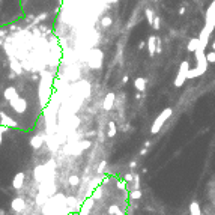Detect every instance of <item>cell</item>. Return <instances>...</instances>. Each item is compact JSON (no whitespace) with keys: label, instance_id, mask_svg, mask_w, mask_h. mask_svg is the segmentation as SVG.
I'll list each match as a JSON object with an SVG mask.
<instances>
[{"label":"cell","instance_id":"2","mask_svg":"<svg viewBox=\"0 0 215 215\" xmlns=\"http://www.w3.org/2000/svg\"><path fill=\"white\" fill-rule=\"evenodd\" d=\"M103 60H104V53L98 48H92L89 54H87V65L92 69H99L103 66Z\"/></svg>","mask_w":215,"mask_h":215},{"label":"cell","instance_id":"17","mask_svg":"<svg viewBox=\"0 0 215 215\" xmlns=\"http://www.w3.org/2000/svg\"><path fill=\"white\" fill-rule=\"evenodd\" d=\"M117 132V127H116V122L114 121H110L108 122V129H107V137L113 138Z\"/></svg>","mask_w":215,"mask_h":215},{"label":"cell","instance_id":"11","mask_svg":"<svg viewBox=\"0 0 215 215\" xmlns=\"http://www.w3.org/2000/svg\"><path fill=\"white\" fill-rule=\"evenodd\" d=\"M24 179H26V174L23 172L17 173L15 176H14V179H12V187L14 189H21L23 188V185H24Z\"/></svg>","mask_w":215,"mask_h":215},{"label":"cell","instance_id":"16","mask_svg":"<svg viewBox=\"0 0 215 215\" xmlns=\"http://www.w3.org/2000/svg\"><path fill=\"white\" fill-rule=\"evenodd\" d=\"M189 214H191V215H202V211H200V205H198V202L193 200V202L189 203Z\"/></svg>","mask_w":215,"mask_h":215},{"label":"cell","instance_id":"22","mask_svg":"<svg viewBox=\"0 0 215 215\" xmlns=\"http://www.w3.org/2000/svg\"><path fill=\"white\" fill-rule=\"evenodd\" d=\"M90 197L93 198V200L101 198V197H103V188H101V187H96V188L92 191V196H90Z\"/></svg>","mask_w":215,"mask_h":215},{"label":"cell","instance_id":"36","mask_svg":"<svg viewBox=\"0 0 215 215\" xmlns=\"http://www.w3.org/2000/svg\"><path fill=\"white\" fill-rule=\"evenodd\" d=\"M146 154H147V149H146V147H143V149L140 150V155L143 156V155H146Z\"/></svg>","mask_w":215,"mask_h":215},{"label":"cell","instance_id":"9","mask_svg":"<svg viewBox=\"0 0 215 215\" xmlns=\"http://www.w3.org/2000/svg\"><path fill=\"white\" fill-rule=\"evenodd\" d=\"M9 66H11V71L15 74V75H20L23 74V66H21V62L15 59V57H9Z\"/></svg>","mask_w":215,"mask_h":215},{"label":"cell","instance_id":"40","mask_svg":"<svg viewBox=\"0 0 215 215\" xmlns=\"http://www.w3.org/2000/svg\"><path fill=\"white\" fill-rule=\"evenodd\" d=\"M184 12H185V8H181V9H179V14H181V15L184 14Z\"/></svg>","mask_w":215,"mask_h":215},{"label":"cell","instance_id":"26","mask_svg":"<svg viewBox=\"0 0 215 215\" xmlns=\"http://www.w3.org/2000/svg\"><path fill=\"white\" fill-rule=\"evenodd\" d=\"M112 23H113L112 17H104L103 20H101V26L103 27H110L112 26Z\"/></svg>","mask_w":215,"mask_h":215},{"label":"cell","instance_id":"19","mask_svg":"<svg viewBox=\"0 0 215 215\" xmlns=\"http://www.w3.org/2000/svg\"><path fill=\"white\" fill-rule=\"evenodd\" d=\"M131 184H132V187H131V191H132V189H140V176H138L137 173H134V176H132V181H131Z\"/></svg>","mask_w":215,"mask_h":215},{"label":"cell","instance_id":"30","mask_svg":"<svg viewBox=\"0 0 215 215\" xmlns=\"http://www.w3.org/2000/svg\"><path fill=\"white\" fill-rule=\"evenodd\" d=\"M21 30H23V29L18 26V24H11V26L8 27V32H11V33H12V32H21Z\"/></svg>","mask_w":215,"mask_h":215},{"label":"cell","instance_id":"28","mask_svg":"<svg viewBox=\"0 0 215 215\" xmlns=\"http://www.w3.org/2000/svg\"><path fill=\"white\" fill-rule=\"evenodd\" d=\"M117 211H121L117 205H110V206H108V215H116Z\"/></svg>","mask_w":215,"mask_h":215},{"label":"cell","instance_id":"24","mask_svg":"<svg viewBox=\"0 0 215 215\" xmlns=\"http://www.w3.org/2000/svg\"><path fill=\"white\" fill-rule=\"evenodd\" d=\"M141 191L140 189H132L131 193H129V197H131V200H140L141 198Z\"/></svg>","mask_w":215,"mask_h":215},{"label":"cell","instance_id":"46","mask_svg":"<svg viewBox=\"0 0 215 215\" xmlns=\"http://www.w3.org/2000/svg\"><path fill=\"white\" fill-rule=\"evenodd\" d=\"M110 2H112V3H114V2H117V0H110Z\"/></svg>","mask_w":215,"mask_h":215},{"label":"cell","instance_id":"43","mask_svg":"<svg viewBox=\"0 0 215 215\" xmlns=\"http://www.w3.org/2000/svg\"><path fill=\"white\" fill-rule=\"evenodd\" d=\"M0 215H5V211L3 209H0Z\"/></svg>","mask_w":215,"mask_h":215},{"label":"cell","instance_id":"21","mask_svg":"<svg viewBox=\"0 0 215 215\" xmlns=\"http://www.w3.org/2000/svg\"><path fill=\"white\" fill-rule=\"evenodd\" d=\"M68 184L71 187H77V185H80V178L77 174H71L68 178Z\"/></svg>","mask_w":215,"mask_h":215},{"label":"cell","instance_id":"6","mask_svg":"<svg viewBox=\"0 0 215 215\" xmlns=\"http://www.w3.org/2000/svg\"><path fill=\"white\" fill-rule=\"evenodd\" d=\"M211 38V32L208 30L206 27L202 29V32L198 35V48L200 50H206V45H208V41Z\"/></svg>","mask_w":215,"mask_h":215},{"label":"cell","instance_id":"41","mask_svg":"<svg viewBox=\"0 0 215 215\" xmlns=\"http://www.w3.org/2000/svg\"><path fill=\"white\" fill-rule=\"evenodd\" d=\"M149 146H150V141H146V143H145V147H146V149H147V147H149Z\"/></svg>","mask_w":215,"mask_h":215},{"label":"cell","instance_id":"39","mask_svg":"<svg viewBox=\"0 0 215 215\" xmlns=\"http://www.w3.org/2000/svg\"><path fill=\"white\" fill-rule=\"evenodd\" d=\"M143 47H145V41H141V42H140V45H138V48H143Z\"/></svg>","mask_w":215,"mask_h":215},{"label":"cell","instance_id":"29","mask_svg":"<svg viewBox=\"0 0 215 215\" xmlns=\"http://www.w3.org/2000/svg\"><path fill=\"white\" fill-rule=\"evenodd\" d=\"M160 26H161V20H160V17H155L154 23H152V27H154L155 30H160Z\"/></svg>","mask_w":215,"mask_h":215},{"label":"cell","instance_id":"25","mask_svg":"<svg viewBox=\"0 0 215 215\" xmlns=\"http://www.w3.org/2000/svg\"><path fill=\"white\" fill-rule=\"evenodd\" d=\"M48 17V14L47 12H44V14H41V15H38V17H35L33 18V24H39L41 21H44L45 18Z\"/></svg>","mask_w":215,"mask_h":215},{"label":"cell","instance_id":"37","mask_svg":"<svg viewBox=\"0 0 215 215\" xmlns=\"http://www.w3.org/2000/svg\"><path fill=\"white\" fill-rule=\"evenodd\" d=\"M129 167H131V169L137 167V163H136V161H131V163H129Z\"/></svg>","mask_w":215,"mask_h":215},{"label":"cell","instance_id":"13","mask_svg":"<svg viewBox=\"0 0 215 215\" xmlns=\"http://www.w3.org/2000/svg\"><path fill=\"white\" fill-rule=\"evenodd\" d=\"M30 146L33 147V149H39V147L44 145V137L42 136H39V134H36V136H32L30 137Z\"/></svg>","mask_w":215,"mask_h":215},{"label":"cell","instance_id":"20","mask_svg":"<svg viewBox=\"0 0 215 215\" xmlns=\"http://www.w3.org/2000/svg\"><path fill=\"white\" fill-rule=\"evenodd\" d=\"M145 15H146V20H147V24L149 26H152V23H154V11L150 8H147L146 11H145Z\"/></svg>","mask_w":215,"mask_h":215},{"label":"cell","instance_id":"44","mask_svg":"<svg viewBox=\"0 0 215 215\" xmlns=\"http://www.w3.org/2000/svg\"><path fill=\"white\" fill-rule=\"evenodd\" d=\"M212 48H214V51H215V41L212 42Z\"/></svg>","mask_w":215,"mask_h":215},{"label":"cell","instance_id":"3","mask_svg":"<svg viewBox=\"0 0 215 215\" xmlns=\"http://www.w3.org/2000/svg\"><path fill=\"white\" fill-rule=\"evenodd\" d=\"M189 71V63L188 60H182L181 65H179V71H178V75L174 78V86L181 87L184 86V83L187 81V74Z\"/></svg>","mask_w":215,"mask_h":215},{"label":"cell","instance_id":"35","mask_svg":"<svg viewBox=\"0 0 215 215\" xmlns=\"http://www.w3.org/2000/svg\"><path fill=\"white\" fill-rule=\"evenodd\" d=\"M8 35V30H0V39H3Z\"/></svg>","mask_w":215,"mask_h":215},{"label":"cell","instance_id":"15","mask_svg":"<svg viewBox=\"0 0 215 215\" xmlns=\"http://www.w3.org/2000/svg\"><path fill=\"white\" fill-rule=\"evenodd\" d=\"M146 84H147L146 78H143V77H138L134 80V87L137 89L138 92H145L146 90Z\"/></svg>","mask_w":215,"mask_h":215},{"label":"cell","instance_id":"32","mask_svg":"<svg viewBox=\"0 0 215 215\" xmlns=\"http://www.w3.org/2000/svg\"><path fill=\"white\" fill-rule=\"evenodd\" d=\"M6 131H8L6 127H2V125H0V145H2V141H3V134H5Z\"/></svg>","mask_w":215,"mask_h":215},{"label":"cell","instance_id":"12","mask_svg":"<svg viewBox=\"0 0 215 215\" xmlns=\"http://www.w3.org/2000/svg\"><path fill=\"white\" fill-rule=\"evenodd\" d=\"M3 96H5V99H6V101H9V103H11V101L17 99L20 95H18V92H17V89H15V87L11 86V87H8V89L3 92Z\"/></svg>","mask_w":215,"mask_h":215},{"label":"cell","instance_id":"31","mask_svg":"<svg viewBox=\"0 0 215 215\" xmlns=\"http://www.w3.org/2000/svg\"><path fill=\"white\" fill-rule=\"evenodd\" d=\"M132 176H134V173H127V174H123V182H131L132 181Z\"/></svg>","mask_w":215,"mask_h":215},{"label":"cell","instance_id":"10","mask_svg":"<svg viewBox=\"0 0 215 215\" xmlns=\"http://www.w3.org/2000/svg\"><path fill=\"white\" fill-rule=\"evenodd\" d=\"M11 208H12V211H15V212H21V211H24V208H26V202H24V198L23 197H15L12 202H11Z\"/></svg>","mask_w":215,"mask_h":215},{"label":"cell","instance_id":"4","mask_svg":"<svg viewBox=\"0 0 215 215\" xmlns=\"http://www.w3.org/2000/svg\"><path fill=\"white\" fill-rule=\"evenodd\" d=\"M208 30L212 33L215 30V0L209 5V8L206 11V15H205V26Z\"/></svg>","mask_w":215,"mask_h":215},{"label":"cell","instance_id":"23","mask_svg":"<svg viewBox=\"0 0 215 215\" xmlns=\"http://www.w3.org/2000/svg\"><path fill=\"white\" fill-rule=\"evenodd\" d=\"M78 149L83 152V150H86V149H89V147L92 146V141H89V140H84V141H78Z\"/></svg>","mask_w":215,"mask_h":215},{"label":"cell","instance_id":"38","mask_svg":"<svg viewBox=\"0 0 215 215\" xmlns=\"http://www.w3.org/2000/svg\"><path fill=\"white\" fill-rule=\"evenodd\" d=\"M122 81H123V84H125V83H127V81H128V75H125V77L122 78Z\"/></svg>","mask_w":215,"mask_h":215},{"label":"cell","instance_id":"1","mask_svg":"<svg viewBox=\"0 0 215 215\" xmlns=\"http://www.w3.org/2000/svg\"><path fill=\"white\" fill-rule=\"evenodd\" d=\"M173 114V108L172 107H167V108H164L163 112H161V114L156 117L154 121V123H152V128H150V132L152 134H158L160 132V129L164 127V123L169 121V117H172Z\"/></svg>","mask_w":215,"mask_h":215},{"label":"cell","instance_id":"8","mask_svg":"<svg viewBox=\"0 0 215 215\" xmlns=\"http://www.w3.org/2000/svg\"><path fill=\"white\" fill-rule=\"evenodd\" d=\"M0 125L6 127V128H17V122L14 119H11L6 113L0 112Z\"/></svg>","mask_w":215,"mask_h":215},{"label":"cell","instance_id":"7","mask_svg":"<svg viewBox=\"0 0 215 215\" xmlns=\"http://www.w3.org/2000/svg\"><path fill=\"white\" fill-rule=\"evenodd\" d=\"M114 101H116V93L108 92V93L105 95V98H104V101H103V108L107 110V112H110L113 107H114Z\"/></svg>","mask_w":215,"mask_h":215},{"label":"cell","instance_id":"42","mask_svg":"<svg viewBox=\"0 0 215 215\" xmlns=\"http://www.w3.org/2000/svg\"><path fill=\"white\" fill-rule=\"evenodd\" d=\"M116 215H125V214H123L122 211H117V214H116Z\"/></svg>","mask_w":215,"mask_h":215},{"label":"cell","instance_id":"33","mask_svg":"<svg viewBox=\"0 0 215 215\" xmlns=\"http://www.w3.org/2000/svg\"><path fill=\"white\" fill-rule=\"evenodd\" d=\"M107 167V161H101L99 163V167H98V173H103V170Z\"/></svg>","mask_w":215,"mask_h":215},{"label":"cell","instance_id":"27","mask_svg":"<svg viewBox=\"0 0 215 215\" xmlns=\"http://www.w3.org/2000/svg\"><path fill=\"white\" fill-rule=\"evenodd\" d=\"M205 57H206L208 63H215V51L206 53V54H205Z\"/></svg>","mask_w":215,"mask_h":215},{"label":"cell","instance_id":"5","mask_svg":"<svg viewBox=\"0 0 215 215\" xmlns=\"http://www.w3.org/2000/svg\"><path fill=\"white\" fill-rule=\"evenodd\" d=\"M11 105L17 113H24L27 110V101L24 98H21V96H18L17 99H14V101H11Z\"/></svg>","mask_w":215,"mask_h":215},{"label":"cell","instance_id":"14","mask_svg":"<svg viewBox=\"0 0 215 215\" xmlns=\"http://www.w3.org/2000/svg\"><path fill=\"white\" fill-rule=\"evenodd\" d=\"M155 48H156V36L152 35V36H149V39H147V51H149V56H150V57L155 56Z\"/></svg>","mask_w":215,"mask_h":215},{"label":"cell","instance_id":"34","mask_svg":"<svg viewBox=\"0 0 215 215\" xmlns=\"http://www.w3.org/2000/svg\"><path fill=\"white\" fill-rule=\"evenodd\" d=\"M117 188H119V189H122V191H123V189H125V182L117 181Z\"/></svg>","mask_w":215,"mask_h":215},{"label":"cell","instance_id":"45","mask_svg":"<svg viewBox=\"0 0 215 215\" xmlns=\"http://www.w3.org/2000/svg\"><path fill=\"white\" fill-rule=\"evenodd\" d=\"M2 45H3V39H0V47H2Z\"/></svg>","mask_w":215,"mask_h":215},{"label":"cell","instance_id":"18","mask_svg":"<svg viewBox=\"0 0 215 215\" xmlns=\"http://www.w3.org/2000/svg\"><path fill=\"white\" fill-rule=\"evenodd\" d=\"M197 48H198V38H193V39H189L188 45H187V50H188L189 53H194Z\"/></svg>","mask_w":215,"mask_h":215}]
</instances>
